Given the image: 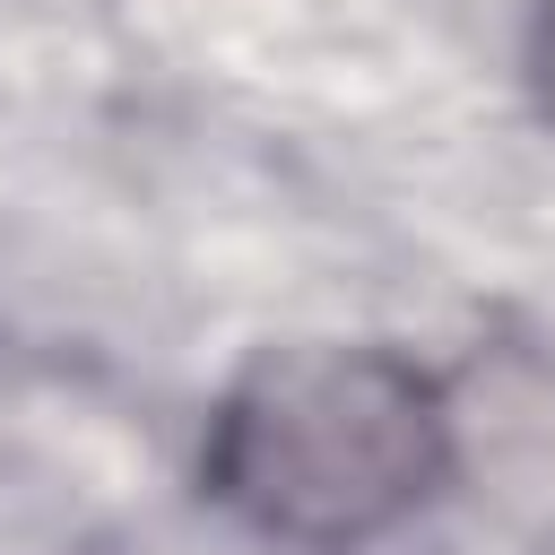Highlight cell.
<instances>
[{"mask_svg":"<svg viewBox=\"0 0 555 555\" xmlns=\"http://www.w3.org/2000/svg\"><path fill=\"white\" fill-rule=\"evenodd\" d=\"M199 477L251 538L356 555L442 494L451 399L382 338H286L217 390Z\"/></svg>","mask_w":555,"mask_h":555,"instance_id":"cell-1","label":"cell"},{"mask_svg":"<svg viewBox=\"0 0 555 555\" xmlns=\"http://www.w3.org/2000/svg\"><path fill=\"white\" fill-rule=\"evenodd\" d=\"M529 95L555 121V0H538V17H529Z\"/></svg>","mask_w":555,"mask_h":555,"instance_id":"cell-2","label":"cell"},{"mask_svg":"<svg viewBox=\"0 0 555 555\" xmlns=\"http://www.w3.org/2000/svg\"><path fill=\"white\" fill-rule=\"evenodd\" d=\"M546 555H555V546H546Z\"/></svg>","mask_w":555,"mask_h":555,"instance_id":"cell-3","label":"cell"}]
</instances>
